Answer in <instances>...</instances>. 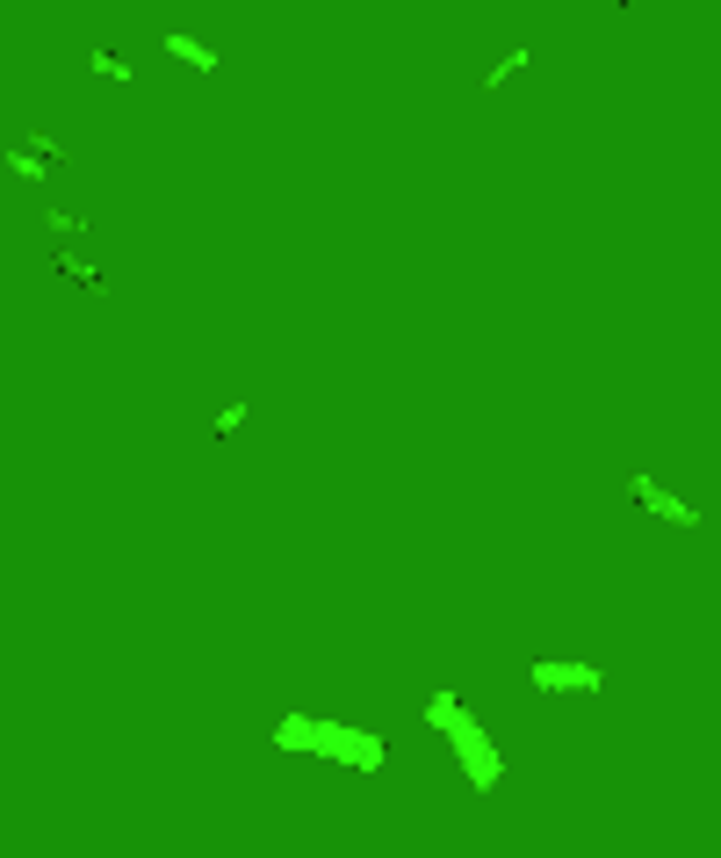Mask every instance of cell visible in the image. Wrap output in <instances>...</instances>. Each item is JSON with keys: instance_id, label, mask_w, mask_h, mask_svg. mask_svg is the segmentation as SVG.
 I'll use <instances>...</instances> for the list:
<instances>
[{"instance_id": "3957f363", "label": "cell", "mask_w": 721, "mask_h": 858, "mask_svg": "<svg viewBox=\"0 0 721 858\" xmlns=\"http://www.w3.org/2000/svg\"><path fill=\"white\" fill-rule=\"evenodd\" d=\"M527 686H534V693H599L606 671L570 664V656H534V664H527Z\"/></svg>"}, {"instance_id": "5b68a950", "label": "cell", "mask_w": 721, "mask_h": 858, "mask_svg": "<svg viewBox=\"0 0 721 858\" xmlns=\"http://www.w3.org/2000/svg\"><path fill=\"white\" fill-rule=\"evenodd\" d=\"M159 52L181 58V66H195V72H217V66H224V58L209 52V44H195V36H159Z\"/></svg>"}, {"instance_id": "277c9868", "label": "cell", "mask_w": 721, "mask_h": 858, "mask_svg": "<svg viewBox=\"0 0 721 858\" xmlns=\"http://www.w3.org/2000/svg\"><path fill=\"white\" fill-rule=\"evenodd\" d=\"M628 491H636V499H642V505H650V513H656V519H678V527H700V513H693V505H686V499H671L664 483H656V477H642V469H636V477H628Z\"/></svg>"}, {"instance_id": "9c48e42d", "label": "cell", "mask_w": 721, "mask_h": 858, "mask_svg": "<svg viewBox=\"0 0 721 858\" xmlns=\"http://www.w3.org/2000/svg\"><path fill=\"white\" fill-rule=\"evenodd\" d=\"M245 419H253V404H224V412H217V433H239Z\"/></svg>"}, {"instance_id": "8992f818", "label": "cell", "mask_w": 721, "mask_h": 858, "mask_svg": "<svg viewBox=\"0 0 721 858\" xmlns=\"http://www.w3.org/2000/svg\"><path fill=\"white\" fill-rule=\"evenodd\" d=\"M527 66H534V52H527V44H519V52H505L499 66L483 72V87H505V80H513V72H527Z\"/></svg>"}, {"instance_id": "6da1fadb", "label": "cell", "mask_w": 721, "mask_h": 858, "mask_svg": "<svg viewBox=\"0 0 721 858\" xmlns=\"http://www.w3.org/2000/svg\"><path fill=\"white\" fill-rule=\"evenodd\" d=\"M426 721H433V729H440V736H447V751H455V757H462V765H469V787H477V793H491V787H499L505 757L491 751V743H483L477 714H469V707L455 700V693H433V700H426Z\"/></svg>"}, {"instance_id": "52a82bcc", "label": "cell", "mask_w": 721, "mask_h": 858, "mask_svg": "<svg viewBox=\"0 0 721 858\" xmlns=\"http://www.w3.org/2000/svg\"><path fill=\"white\" fill-rule=\"evenodd\" d=\"M8 173H22V181H44V173H52V167H44V159H36V152H8Z\"/></svg>"}, {"instance_id": "ba28073f", "label": "cell", "mask_w": 721, "mask_h": 858, "mask_svg": "<svg viewBox=\"0 0 721 858\" xmlns=\"http://www.w3.org/2000/svg\"><path fill=\"white\" fill-rule=\"evenodd\" d=\"M87 66H94V72H108V80H130V58H116V52H94Z\"/></svg>"}, {"instance_id": "7a4b0ae2", "label": "cell", "mask_w": 721, "mask_h": 858, "mask_svg": "<svg viewBox=\"0 0 721 858\" xmlns=\"http://www.w3.org/2000/svg\"><path fill=\"white\" fill-rule=\"evenodd\" d=\"M275 743L282 751H318V757H354L360 773H376L382 765V736H354V729H340V721H310V714H282Z\"/></svg>"}]
</instances>
